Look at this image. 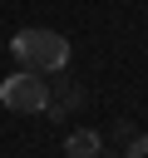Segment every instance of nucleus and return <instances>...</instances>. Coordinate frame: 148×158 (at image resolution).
I'll return each instance as SVG.
<instances>
[{
    "mask_svg": "<svg viewBox=\"0 0 148 158\" xmlns=\"http://www.w3.org/2000/svg\"><path fill=\"white\" fill-rule=\"evenodd\" d=\"M10 49H15V59H20L25 69H35V74H59V69H69V40H64L59 30H20V35L10 40Z\"/></svg>",
    "mask_w": 148,
    "mask_h": 158,
    "instance_id": "nucleus-1",
    "label": "nucleus"
},
{
    "mask_svg": "<svg viewBox=\"0 0 148 158\" xmlns=\"http://www.w3.org/2000/svg\"><path fill=\"white\" fill-rule=\"evenodd\" d=\"M0 104L15 109V114H44L49 109V84L35 74V69H20L0 84Z\"/></svg>",
    "mask_w": 148,
    "mask_h": 158,
    "instance_id": "nucleus-2",
    "label": "nucleus"
},
{
    "mask_svg": "<svg viewBox=\"0 0 148 158\" xmlns=\"http://www.w3.org/2000/svg\"><path fill=\"white\" fill-rule=\"evenodd\" d=\"M99 153H104V138L94 128H74L64 138V158H99Z\"/></svg>",
    "mask_w": 148,
    "mask_h": 158,
    "instance_id": "nucleus-3",
    "label": "nucleus"
},
{
    "mask_svg": "<svg viewBox=\"0 0 148 158\" xmlns=\"http://www.w3.org/2000/svg\"><path fill=\"white\" fill-rule=\"evenodd\" d=\"M123 158H148V133H133V143H128Z\"/></svg>",
    "mask_w": 148,
    "mask_h": 158,
    "instance_id": "nucleus-4",
    "label": "nucleus"
},
{
    "mask_svg": "<svg viewBox=\"0 0 148 158\" xmlns=\"http://www.w3.org/2000/svg\"><path fill=\"white\" fill-rule=\"evenodd\" d=\"M99 158H113V153H99Z\"/></svg>",
    "mask_w": 148,
    "mask_h": 158,
    "instance_id": "nucleus-5",
    "label": "nucleus"
}]
</instances>
